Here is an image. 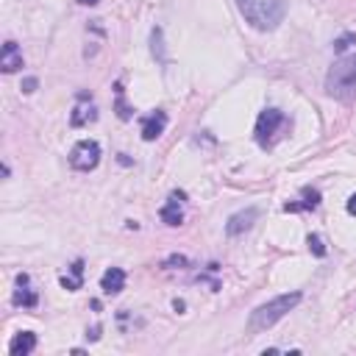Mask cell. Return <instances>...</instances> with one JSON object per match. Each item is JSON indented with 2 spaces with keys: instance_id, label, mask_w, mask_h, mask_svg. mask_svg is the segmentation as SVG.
<instances>
[{
  "instance_id": "5",
  "label": "cell",
  "mask_w": 356,
  "mask_h": 356,
  "mask_svg": "<svg viewBox=\"0 0 356 356\" xmlns=\"http://www.w3.org/2000/svg\"><path fill=\"white\" fill-rule=\"evenodd\" d=\"M284 122H286L284 111H278V108H264V111L256 117V128H253V134H256V142H259L261 147H267V145L273 142L275 131H278Z\"/></svg>"
},
{
  "instance_id": "7",
  "label": "cell",
  "mask_w": 356,
  "mask_h": 356,
  "mask_svg": "<svg viewBox=\"0 0 356 356\" xmlns=\"http://www.w3.org/2000/svg\"><path fill=\"white\" fill-rule=\"evenodd\" d=\"M184 200H186V192H181V189H175L167 197V203L159 209V217H161L164 225H181L184 222V211H181V203Z\"/></svg>"
},
{
  "instance_id": "1",
  "label": "cell",
  "mask_w": 356,
  "mask_h": 356,
  "mask_svg": "<svg viewBox=\"0 0 356 356\" xmlns=\"http://www.w3.org/2000/svg\"><path fill=\"white\" fill-rule=\"evenodd\" d=\"M253 31H275L286 17V0H234Z\"/></svg>"
},
{
  "instance_id": "17",
  "label": "cell",
  "mask_w": 356,
  "mask_h": 356,
  "mask_svg": "<svg viewBox=\"0 0 356 356\" xmlns=\"http://www.w3.org/2000/svg\"><path fill=\"white\" fill-rule=\"evenodd\" d=\"M117 117H120V120H131V117H134V108H128V106H125L122 83H117Z\"/></svg>"
},
{
  "instance_id": "14",
  "label": "cell",
  "mask_w": 356,
  "mask_h": 356,
  "mask_svg": "<svg viewBox=\"0 0 356 356\" xmlns=\"http://www.w3.org/2000/svg\"><path fill=\"white\" fill-rule=\"evenodd\" d=\"M33 348H36V334L33 331H19L8 342V353L11 356H28V353H33Z\"/></svg>"
},
{
  "instance_id": "18",
  "label": "cell",
  "mask_w": 356,
  "mask_h": 356,
  "mask_svg": "<svg viewBox=\"0 0 356 356\" xmlns=\"http://www.w3.org/2000/svg\"><path fill=\"white\" fill-rule=\"evenodd\" d=\"M350 44H356V33H342V36H337L331 47H334V53H345Z\"/></svg>"
},
{
  "instance_id": "8",
  "label": "cell",
  "mask_w": 356,
  "mask_h": 356,
  "mask_svg": "<svg viewBox=\"0 0 356 356\" xmlns=\"http://www.w3.org/2000/svg\"><path fill=\"white\" fill-rule=\"evenodd\" d=\"M256 217H259V209H256V206H248V209L231 214L228 222H225V234H228V236H239V234H245V231L256 222Z\"/></svg>"
},
{
  "instance_id": "21",
  "label": "cell",
  "mask_w": 356,
  "mask_h": 356,
  "mask_svg": "<svg viewBox=\"0 0 356 356\" xmlns=\"http://www.w3.org/2000/svg\"><path fill=\"white\" fill-rule=\"evenodd\" d=\"M36 86H39V81H36V78H25V81H22V92H25V95L36 92Z\"/></svg>"
},
{
  "instance_id": "15",
  "label": "cell",
  "mask_w": 356,
  "mask_h": 356,
  "mask_svg": "<svg viewBox=\"0 0 356 356\" xmlns=\"http://www.w3.org/2000/svg\"><path fill=\"white\" fill-rule=\"evenodd\" d=\"M61 286L70 289V292H75V289L83 286V259H75V261L70 264V273L61 275Z\"/></svg>"
},
{
  "instance_id": "25",
  "label": "cell",
  "mask_w": 356,
  "mask_h": 356,
  "mask_svg": "<svg viewBox=\"0 0 356 356\" xmlns=\"http://www.w3.org/2000/svg\"><path fill=\"white\" fill-rule=\"evenodd\" d=\"M78 3H81V6H97L100 0H78Z\"/></svg>"
},
{
  "instance_id": "12",
  "label": "cell",
  "mask_w": 356,
  "mask_h": 356,
  "mask_svg": "<svg viewBox=\"0 0 356 356\" xmlns=\"http://www.w3.org/2000/svg\"><path fill=\"white\" fill-rule=\"evenodd\" d=\"M320 200H323L320 189L303 186V189H300V200H295V203H284V211H314V209L320 206Z\"/></svg>"
},
{
  "instance_id": "16",
  "label": "cell",
  "mask_w": 356,
  "mask_h": 356,
  "mask_svg": "<svg viewBox=\"0 0 356 356\" xmlns=\"http://www.w3.org/2000/svg\"><path fill=\"white\" fill-rule=\"evenodd\" d=\"M150 53H153V58H159V64H167V56H164V39H161V28H153V31H150Z\"/></svg>"
},
{
  "instance_id": "20",
  "label": "cell",
  "mask_w": 356,
  "mask_h": 356,
  "mask_svg": "<svg viewBox=\"0 0 356 356\" xmlns=\"http://www.w3.org/2000/svg\"><path fill=\"white\" fill-rule=\"evenodd\" d=\"M186 264H189V261H186V256H178V253H175V256H170V259H164V267H167V270L186 267Z\"/></svg>"
},
{
  "instance_id": "19",
  "label": "cell",
  "mask_w": 356,
  "mask_h": 356,
  "mask_svg": "<svg viewBox=\"0 0 356 356\" xmlns=\"http://www.w3.org/2000/svg\"><path fill=\"white\" fill-rule=\"evenodd\" d=\"M306 245H309V250H312L317 259L325 256V245H323V239H320L317 234H309V236H306Z\"/></svg>"
},
{
  "instance_id": "23",
  "label": "cell",
  "mask_w": 356,
  "mask_h": 356,
  "mask_svg": "<svg viewBox=\"0 0 356 356\" xmlns=\"http://www.w3.org/2000/svg\"><path fill=\"white\" fill-rule=\"evenodd\" d=\"M86 337L89 339H97L100 337V325H92V331H86Z\"/></svg>"
},
{
  "instance_id": "13",
  "label": "cell",
  "mask_w": 356,
  "mask_h": 356,
  "mask_svg": "<svg viewBox=\"0 0 356 356\" xmlns=\"http://www.w3.org/2000/svg\"><path fill=\"white\" fill-rule=\"evenodd\" d=\"M100 289L103 295H117L125 289V270L122 267H108L103 275H100Z\"/></svg>"
},
{
  "instance_id": "24",
  "label": "cell",
  "mask_w": 356,
  "mask_h": 356,
  "mask_svg": "<svg viewBox=\"0 0 356 356\" xmlns=\"http://www.w3.org/2000/svg\"><path fill=\"white\" fill-rule=\"evenodd\" d=\"M172 309L175 312H184V300H172Z\"/></svg>"
},
{
  "instance_id": "10",
  "label": "cell",
  "mask_w": 356,
  "mask_h": 356,
  "mask_svg": "<svg viewBox=\"0 0 356 356\" xmlns=\"http://www.w3.org/2000/svg\"><path fill=\"white\" fill-rule=\"evenodd\" d=\"M164 128H167V114L161 108H156L153 114L142 117V139L145 142H156L164 134Z\"/></svg>"
},
{
  "instance_id": "4",
  "label": "cell",
  "mask_w": 356,
  "mask_h": 356,
  "mask_svg": "<svg viewBox=\"0 0 356 356\" xmlns=\"http://www.w3.org/2000/svg\"><path fill=\"white\" fill-rule=\"evenodd\" d=\"M100 164V142L95 139H78L70 150V167L78 172H92Z\"/></svg>"
},
{
  "instance_id": "2",
  "label": "cell",
  "mask_w": 356,
  "mask_h": 356,
  "mask_svg": "<svg viewBox=\"0 0 356 356\" xmlns=\"http://www.w3.org/2000/svg\"><path fill=\"white\" fill-rule=\"evenodd\" d=\"M300 298H303L300 292H284V295H275L273 300L256 306V309L250 312V317H248V331H250V334H259V331L273 328L281 317H286V314L300 303Z\"/></svg>"
},
{
  "instance_id": "6",
  "label": "cell",
  "mask_w": 356,
  "mask_h": 356,
  "mask_svg": "<svg viewBox=\"0 0 356 356\" xmlns=\"http://www.w3.org/2000/svg\"><path fill=\"white\" fill-rule=\"evenodd\" d=\"M95 120H97V108L92 106V95L78 92V103H75V108L70 114V125L72 128H83V125H89Z\"/></svg>"
},
{
  "instance_id": "11",
  "label": "cell",
  "mask_w": 356,
  "mask_h": 356,
  "mask_svg": "<svg viewBox=\"0 0 356 356\" xmlns=\"http://www.w3.org/2000/svg\"><path fill=\"white\" fill-rule=\"evenodd\" d=\"M19 67H22V50H19V44L14 39L3 42V47H0V70L3 72H17Z\"/></svg>"
},
{
  "instance_id": "22",
  "label": "cell",
  "mask_w": 356,
  "mask_h": 356,
  "mask_svg": "<svg viewBox=\"0 0 356 356\" xmlns=\"http://www.w3.org/2000/svg\"><path fill=\"white\" fill-rule=\"evenodd\" d=\"M345 209H348V214H353L356 217V192L348 197V203H345Z\"/></svg>"
},
{
  "instance_id": "9",
  "label": "cell",
  "mask_w": 356,
  "mask_h": 356,
  "mask_svg": "<svg viewBox=\"0 0 356 356\" xmlns=\"http://www.w3.org/2000/svg\"><path fill=\"white\" fill-rule=\"evenodd\" d=\"M28 273H19L17 275V289H14V295H11V303L14 306H22V309H33L36 303H39V295H36V289H31L28 286Z\"/></svg>"
},
{
  "instance_id": "3",
  "label": "cell",
  "mask_w": 356,
  "mask_h": 356,
  "mask_svg": "<svg viewBox=\"0 0 356 356\" xmlns=\"http://www.w3.org/2000/svg\"><path fill=\"white\" fill-rule=\"evenodd\" d=\"M325 92L337 100H353L356 97V53L342 56L331 64L325 75Z\"/></svg>"
}]
</instances>
